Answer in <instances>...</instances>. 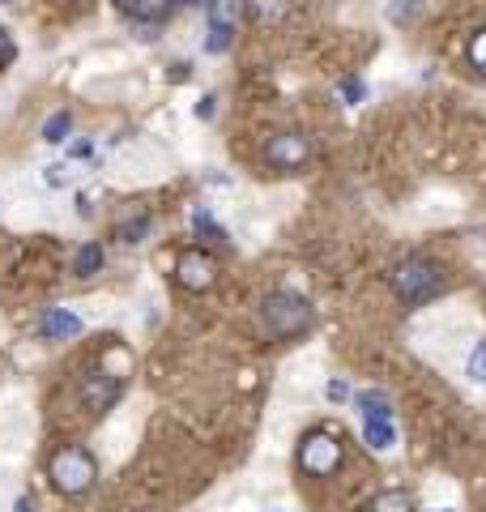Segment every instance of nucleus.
<instances>
[{"instance_id": "25", "label": "nucleus", "mask_w": 486, "mask_h": 512, "mask_svg": "<svg viewBox=\"0 0 486 512\" xmlns=\"http://www.w3.org/2000/svg\"><path fill=\"white\" fill-rule=\"evenodd\" d=\"M73 158H90V141H77V146H73Z\"/></svg>"}, {"instance_id": "16", "label": "nucleus", "mask_w": 486, "mask_h": 512, "mask_svg": "<svg viewBox=\"0 0 486 512\" xmlns=\"http://www.w3.org/2000/svg\"><path fill=\"white\" fill-rule=\"evenodd\" d=\"M150 227H154V218L150 214H137V218H124L120 227H116V239L120 244H141L145 235H150Z\"/></svg>"}, {"instance_id": "19", "label": "nucleus", "mask_w": 486, "mask_h": 512, "mask_svg": "<svg viewBox=\"0 0 486 512\" xmlns=\"http://www.w3.org/2000/svg\"><path fill=\"white\" fill-rule=\"evenodd\" d=\"M337 99H342V107H359L367 99V82H363V77H342V86H337Z\"/></svg>"}, {"instance_id": "15", "label": "nucleus", "mask_w": 486, "mask_h": 512, "mask_svg": "<svg viewBox=\"0 0 486 512\" xmlns=\"http://www.w3.org/2000/svg\"><path fill=\"white\" fill-rule=\"evenodd\" d=\"M69 133H73V111L69 107L56 111V116H47V124H43V141H47V146H60V141H69Z\"/></svg>"}, {"instance_id": "11", "label": "nucleus", "mask_w": 486, "mask_h": 512, "mask_svg": "<svg viewBox=\"0 0 486 512\" xmlns=\"http://www.w3.org/2000/svg\"><path fill=\"white\" fill-rule=\"evenodd\" d=\"M354 410H359V419H393V397L384 389H359L354 393Z\"/></svg>"}, {"instance_id": "10", "label": "nucleus", "mask_w": 486, "mask_h": 512, "mask_svg": "<svg viewBox=\"0 0 486 512\" xmlns=\"http://www.w3.org/2000/svg\"><path fill=\"white\" fill-rule=\"evenodd\" d=\"M252 26H282L290 18V0H243Z\"/></svg>"}, {"instance_id": "4", "label": "nucleus", "mask_w": 486, "mask_h": 512, "mask_svg": "<svg viewBox=\"0 0 486 512\" xmlns=\"http://www.w3.org/2000/svg\"><path fill=\"white\" fill-rule=\"evenodd\" d=\"M295 461H299L303 474H312V478H333L337 470L346 466V448H342V440H337L333 431L316 427V431H307V436L299 440Z\"/></svg>"}, {"instance_id": "18", "label": "nucleus", "mask_w": 486, "mask_h": 512, "mask_svg": "<svg viewBox=\"0 0 486 512\" xmlns=\"http://www.w3.org/2000/svg\"><path fill=\"white\" fill-rule=\"evenodd\" d=\"M465 60H469V69H474L478 77H486V26L469 35V43H465Z\"/></svg>"}, {"instance_id": "13", "label": "nucleus", "mask_w": 486, "mask_h": 512, "mask_svg": "<svg viewBox=\"0 0 486 512\" xmlns=\"http://www.w3.org/2000/svg\"><path fill=\"white\" fill-rule=\"evenodd\" d=\"M103 265H107V256L99 244H81L77 256H73V274L77 278H94V274H103Z\"/></svg>"}, {"instance_id": "28", "label": "nucleus", "mask_w": 486, "mask_h": 512, "mask_svg": "<svg viewBox=\"0 0 486 512\" xmlns=\"http://www.w3.org/2000/svg\"><path fill=\"white\" fill-rule=\"evenodd\" d=\"M427 512H457V508H427Z\"/></svg>"}, {"instance_id": "22", "label": "nucleus", "mask_w": 486, "mask_h": 512, "mask_svg": "<svg viewBox=\"0 0 486 512\" xmlns=\"http://www.w3.org/2000/svg\"><path fill=\"white\" fill-rule=\"evenodd\" d=\"M13 60H18V43H13V35L0 26V69H9Z\"/></svg>"}, {"instance_id": "27", "label": "nucleus", "mask_w": 486, "mask_h": 512, "mask_svg": "<svg viewBox=\"0 0 486 512\" xmlns=\"http://www.w3.org/2000/svg\"><path fill=\"white\" fill-rule=\"evenodd\" d=\"M167 5H201V0H167Z\"/></svg>"}, {"instance_id": "3", "label": "nucleus", "mask_w": 486, "mask_h": 512, "mask_svg": "<svg viewBox=\"0 0 486 512\" xmlns=\"http://www.w3.org/2000/svg\"><path fill=\"white\" fill-rule=\"evenodd\" d=\"M47 478H52V487L60 495H86L94 483H99V461H94L90 448L81 444H64L52 453V461H47Z\"/></svg>"}, {"instance_id": "14", "label": "nucleus", "mask_w": 486, "mask_h": 512, "mask_svg": "<svg viewBox=\"0 0 486 512\" xmlns=\"http://www.w3.org/2000/svg\"><path fill=\"white\" fill-rule=\"evenodd\" d=\"M367 512H418L410 491H380L376 500L367 504Z\"/></svg>"}, {"instance_id": "6", "label": "nucleus", "mask_w": 486, "mask_h": 512, "mask_svg": "<svg viewBox=\"0 0 486 512\" xmlns=\"http://www.w3.org/2000/svg\"><path fill=\"white\" fill-rule=\"evenodd\" d=\"M175 278H180L184 291L205 295L209 286L218 282V261H214V252H205V248H188V252H180V261H175Z\"/></svg>"}, {"instance_id": "23", "label": "nucleus", "mask_w": 486, "mask_h": 512, "mask_svg": "<svg viewBox=\"0 0 486 512\" xmlns=\"http://www.w3.org/2000/svg\"><path fill=\"white\" fill-rule=\"evenodd\" d=\"M214 103H218L214 94H205V99L197 103V120H214Z\"/></svg>"}, {"instance_id": "1", "label": "nucleus", "mask_w": 486, "mask_h": 512, "mask_svg": "<svg viewBox=\"0 0 486 512\" xmlns=\"http://www.w3.org/2000/svg\"><path fill=\"white\" fill-rule=\"evenodd\" d=\"M388 286H393V295L401 299V308H423V303L440 299L448 291V274L440 261L414 252V256H401V261L388 269Z\"/></svg>"}, {"instance_id": "7", "label": "nucleus", "mask_w": 486, "mask_h": 512, "mask_svg": "<svg viewBox=\"0 0 486 512\" xmlns=\"http://www.w3.org/2000/svg\"><path fill=\"white\" fill-rule=\"evenodd\" d=\"M77 393H81V406H86L90 414H107L124 397V376H111V372H103V367H94V372L81 376Z\"/></svg>"}, {"instance_id": "2", "label": "nucleus", "mask_w": 486, "mask_h": 512, "mask_svg": "<svg viewBox=\"0 0 486 512\" xmlns=\"http://www.w3.org/2000/svg\"><path fill=\"white\" fill-rule=\"evenodd\" d=\"M261 325H265L269 338L295 342V338H303V333H312L316 308L303 295H295V291H269L261 299Z\"/></svg>"}, {"instance_id": "5", "label": "nucleus", "mask_w": 486, "mask_h": 512, "mask_svg": "<svg viewBox=\"0 0 486 512\" xmlns=\"http://www.w3.org/2000/svg\"><path fill=\"white\" fill-rule=\"evenodd\" d=\"M261 158H265L269 171H282V175L299 171V167H307V158H312V141H307L303 133H273L265 141Z\"/></svg>"}, {"instance_id": "29", "label": "nucleus", "mask_w": 486, "mask_h": 512, "mask_svg": "<svg viewBox=\"0 0 486 512\" xmlns=\"http://www.w3.org/2000/svg\"><path fill=\"white\" fill-rule=\"evenodd\" d=\"M482 239H486V231H482Z\"/></svg>"}, {"instance_id": "17", "label": "nucleus", "mask_w": 486, "mask_h": 512, "mask_svg": "<svg viewBox=\"0 0 486 512\" xmlns=\"http://www.w3.org/2000/svg\"><path fill=\"white\" fill-rule=\"evenodd\" d=\"M192 231H197L201 239H209V244H222V248H226V239H231L214 218H209V210H192Z\"/></svg>"}, {"instance_id": "8", "label": "nucleus", "mask_w": 486, "mask_h": 512, "mask_svg": "<svg viewBox=\"0 0 486 512\" xmlns=\"http://www.w3.org/2000/svg\"><path fill=\"white\" fill-rule=\"evenodd\" d=\"M81 333V316L69 312V308H47L39 316V338L43 342H69Z\"/></svg>"}, {"instance_id": "9", "label": "nucleus", "mask_w": 486, "mask_h": 512, "mask_svg": "<svg viewBox=\"0 0 486 512\" xmlns=\"http://www.w3.org/2000/svg\"><path fill=\"white\" fill-rule=\"evenodd\" d=\"M231 43H235V26H231V18H226L222 0H209V35H205V52H209V56H222V52H231Z\"/></svg>"}, {"instance_id": "21", "label": "nucleus", "mask_w": 486, "mask_h": 512, "mask_svg": "<svg viewBox=\"0 0 486 512\" xmlns=\"http://www.w3.org/2000/svg\"><path fill=\"white\" fill-rule=\"evenodd\" d=\"M465 376L474 384H486V342H478L469 350V363H465Z\"/></svg>"}, {"instance_id": "20", "label": "nucleus", "mask_w": 486, "mask_h": 512, "mask_svg": "<svg viewBox=\"0 0 486 512\" xmlns=\"http://www.w3.org/2000/svg\"><path fill=\"white\" fill-rule=\"evenodd\" d=\"M384 13H388V22H401L405 26V22H414L418 13H423V0H393Z\"/></svg>"}, {"instance_id": "24", "label": "nucleus", "mask_w": 486, "mask_h": 512, "mask_svg": "<svg viewBox=\"0 0 486 512\" xmlns=\"http://www.w3.org/2000/svg\"><path fill=\"white\" fill-rule=\"evenodd\" d=\"M64 171H69L64 163H60V167H47V184H52V188H60L64 180H69V175H64Z\"/></svg>"}, {"instance_id": "12", "label": "nucleus", "mask_w": 486, "mask_h": 512, "mask_svg": "<svg viewBox=\"0 0 486 512\" xmlns=\"http://www.w3.org/2000/svg\"><path fill=\"white\" fill-rule=\"evenodd\" d=\"M363 444L371 453H388L397 444V427L393 419H363Z\"/></svg>"}, {"instance_id": "26", "label": "nucleus", "mask_w": 486, "mask_h": 512, "mask_svg": "<svg viewBox=\"0 0 486 512\" xmlns=\"http://www.w3.org/2000/svg\"><path fill=\"white\" fill-rule=\"evenodd\" d=\"M13 512H35V508H30V500H18V508H13Z\"/></svg>"}]
</instances>
